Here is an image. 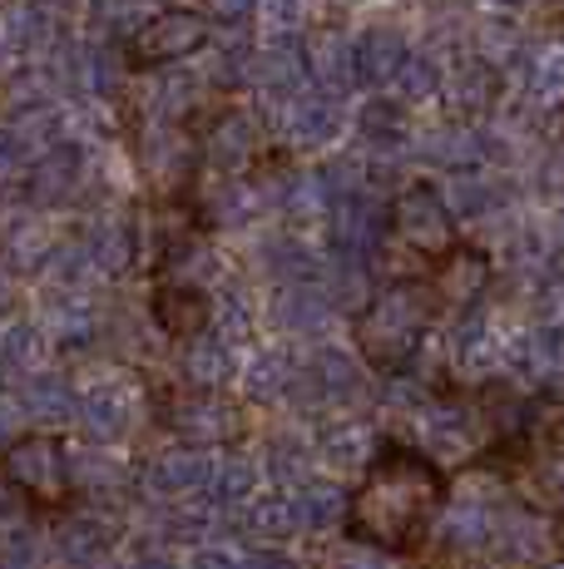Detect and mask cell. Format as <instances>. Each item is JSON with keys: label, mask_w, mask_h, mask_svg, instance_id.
I'll return each instance as SVG.
<instances>
[{"label": "cell", "mask_w": 564, "mask_h": 569, "mask_svg": "<svg viewBox=\"0 0 564 569\" xmlns=\"http://www.w3.org/2000/svg\"><path fill=\"white\" fill-rule=\"evenodd\" d=\"M193 104H199V80H189V74H159L154 90H149V114L164 119V124L183 119Z\"/></svg>", "instance_id": "obj_39"}, {"label": "cell", "mask_w": 564, "mask_h": 569, "mask_svg": "<svg viewBox=\"0 0 564 569\" xmlns=\"http://www.w3.org/2000/svg\"><path fill=\"white\" fill-rule=\"evenodd\" d=\"M312 80H318L322 94H346L356 84V46L338 30H322L312 40Z\"/></svg>", "instance_id": "obj_23"}, {"label": "cell", "mask_w": 564, "mask_h": 569, "mask_svg": "<svg viewBox=\"0 0 564 569\" xmlns=\"http://www.w3.org/2000/svg\"><path fill=\"white\" fill-rule=\"evenodd\" d=\"M40 352H46V337L30 322H10L6 327V367L10 371H40Z\"/></svg>", "instance_id": "obj_43"}, {"label": "cell", "mask_w": 564, "mask_h": 569, "mask_svg": "<svg viewBox=\"0 0 564 569\" xmlns=\"http://www.w3.org/2000/svg\"><path fill=\"white\" fill-rule=\"evenodd\" d=\"M199 154H203V144L183 139L173 124H164V119H159V124L139 139V163H144V173L154 183H169V189H173V183H189L193 179Z\"/></svg>", "instance_id": "obj_13"}, {"label": "cell", "mask_w": 564, "mask_h": 569, "mask_svg": "<svg viewBox=\"0 0 564 569\" xmlns=\"http://www.w3.org/2000/svg\"><path fill=\"white\" fill-rule=\"evenodd\" d=\"M356 139L372 154H406L411 149V114L396 100H366L356 109Z\"/></svg>", "instance_id": "obj_21"}, {"label": "cell", "mask_w": 564, "mask_h": 569, "mask_svg": "<svg viewBox=\"0 0 564 569\" xmlns=\"http://www.w3.org/2000/svg\"><path fill=\"white\" fill-rule=\"evenodd\" d=\"M258 154V124L253 114H243V109H219V114L209 119V129H203V163L219 173H243L248 163Z\"/></svg>", "instance_id": "obj_10"}, {"label": "cell", "mask_w": 564, "mask_h": 569, "mask_svg": "<svg viewBox=\"0 0 564 569\" xmlns=\"http://www.w3.org/2000/svg\"><path fill=\"white\" fill-rule=\"evenodd\" d=\"M80 179H84V149L60 139L56 149H46L36 163H30V179H26V193L36 208H60L80 193Z\"/></svg>", "instance_id": "obj_12"}, {"label": "cell", "mask_w": 564, "mask_h": 569, "mask_svg": "<svg viewBox=\"0 0 564 569\" xmlns=\"http://www.w3.org/2000/svg\"><path fill=\"white\" fill-rule=\"evenodd\" d=\"M525 94L535 104H545V109L564 104V46L535 50L525 60Z\"/></svg>", "instance_id": "obj_36"}, {"label": "cell", "mask_w": 564, "mask_h": 569, "mask_svg": "<svg viewBox=\"0 0 564 569\" xmlns=\"http://www.w3.org/2000/svg\"><path fill=\"white\" fill-rule=\"evenodd\" d=\"M183 367H189V381L199 391H219L233 381V342H228L223 332H203V337H193L189 342V357H183Z\"/></svg>", "instance_id": "obj_26"}, {"label": "cell", "mask_w": 564, "mask_h": 569, "mask_svg": "<svg viewBox=\"0 0 564 569\" xmlns=\"http://www.w3.org/2000/svg\"><path fill=\"white\" fill-rule=\"evenodd\" d=\"M6 569H40L36 545H30V535L20 530V525L6 535Z\"/></svg>", "instance_id": "obj_47"}, {"label": "cell", "mask_w": 564, "mask_h": 569, "mask_svg": "<svg viewBox=\"0 0 564 569\" xmlns=\"http://www.w3.org/2000/svg\"><path fill=\"white\" fill-rule=\"evenodd\" d=\"M203 208H209L213 223L233 228V223H253V218L268 208V199H263V189H253L248 179H223L219 189L209 193V203Z\"/></svg>", "instance_id": "obj_31"}, {"label": "cell", "mask_w": 564, "mask_h": 569, "mask_svg": "<svg viewBox=\"0 0 564 569\" xmlns=\"http://www.w3.org/2000/svg\"><path fill=\"white\" fill-rule=\"evenodd\" d=\"M318 456L328 470H372V431L366 426H332V431H322Z\"/></svg>", "instance_id": "obj_29"}, {"label": "cell", "mask_w": 564, "mask_h": 569, "mask_svg": "<svg viewBox=\"0 0 564 569\" xmlns=\"http://www.w3.org/2000/svg\"><path fill=\"white\" fill-rule=\"evenodd\" d=\"M451 208L455 218H495L505 208V189L495 179H485V173L465 169V173H451Z\"/></svg>", "instance_id": "obj_30"}, {"label": "cell", "mask_w": 564, "mask_h": 569, "mask_svg": "<svg viewBox=\"0 0 564 569\" xmlns=\"http://www.w3.org/2000/svg\"><path fill=\"white\" fill-rule=\"evenodd\" d=\"M243 565V555H228V550H199L193 555L189 569H238Z\"/></svg>", "instance_id": "obj_49"}, {"label": "cell", "mask_w": 564, "mask_h": 569, "mask_svg": "<svg viewBox=\"0 0 564 569\" xmlns=\"http://www.w3.org/2000/svg\"><path fill=\"white\" fill-rule=\"evenodd\" d=\"M356 84H366V90H396V80H401V70H406V60H411V46H406V36H401L396 26H366V30H356Z\"/></svg>", "instance_id": "obj_8"}, {"label": "cell", "mask_w": 564, "mask_h": 569, "mask_svg": "<svg viewBox=\"0 0 564 569\" xmlns=\"http://www.w3.org/2000/svg\"><path fill=\"white\" fill-rule=\"evenodd\" d=\"M298 391H312L318 407H352V401L366 391V377H362V367H356L352 352L322 347V352L308 362V371L298 377Z\"/></svg>", "instance_id": "obj_11"}, {"label": "cell", "mask_w": 564, "mask_h": 569, "mask_svg": "<svg viewBox=\"0 0 564 569\" xmlns=\"http://www.w3.org/2000/svg\"><path fill=\"white\" fill-rule=\"evenodd\" d=\"M253 486H258V470L253 461H243V456H233V461L219 466V480H213V490H219V500H253Z\"/></svg>", "instance_id": "obj_44"}, {"label": "cell", "mask_w": 564, "mask_h": 569, "mask_svg": "<svg viewBox=\"0 0 564 569\" xmlns=\"http://www.w3.org/2000/svg\"><path fill=\"white\" fill-rule=\"evenodd\" d=\"M485 282H491V262L481 253H471V248H451L436 268V292L446 302H455V308H471Z\"/></svg>", "instance_id": "obj_25"}, {"label": "cell", "mask_w": 564, "mask_h": 569, "mask_svg": "<svg viewBox=\"0 0 564 569\" xmlns=\"http://www.w3.org/2000/svg\"><path fill=\"white\" fill-rule=\"evenodd\" d=\"M56 545H60V555L70 565H90V560H100V555L110 550V530H104L94 516H70L60 525Z\"/></svg>", "instance_id": "obj_37"}, {"label": "cell", "mask_w": 564, "mask_h": 569, "mask_svg": "<svg viewBox=\"0 0 564 569\" xmlns=\"http://www.w3.org/2000/svg\"><path fill=\"white\" fill-rule=\"evenodd\" d=\"M56 40V16L40 0H10L6 6V54L16 70L26 64H40V54Z\"/></svg>", "instance_id": "obj_16"}, {"label": "cell", "mask_w": 564, "mask_h": 569, "mask_svg": "<svg viewBox=\"0 0 564 569\" xmlns=\"http://www.w3.org/2000/svg\"><path fill=\"white\" fill-rule=\"evenodd\" d=\"M332 308H338L332 292L318 288V282H282L278 298H273V322L282 332L308 337V332H318V327H328Z\"/></svg>", "instance_id": "obj_19"}, {"label": "cell", "mask_w": 564, "mask_h": 569, "mask_svg": "<svg viewBox=\"0 0 564 569\" xmlns=\"http://www.w3.org/2000/svg\"><path fill=\"white\" fill-rule=\"evenodd\" d=\"M560 228H564V218H560Z\"/></svg>", "instance_id": "obj_55"}, {"label": "cell", "mask_w": 564, "mask_h": 569, "mask_svg": "<svg viewBox=\"0 0 564 569\" xmlns=\"http://www.w3.org/2000/svg\"><path fill=\"white\" fill-rule=\"evenodd\" d=\"M248 530H253V535H268V540L302 530L298 500H292V496H268V500H258V506L248 510Z\"/></svg>", "instance_id": "obj_42"}, {"label": "cell", "mask_w": 564, "mask_h": 569, "mask_svg": "<svg viewBox=\"0 0 564 569\" xmlns=\"http://www.w3.org/2000/svg\"><path fill=\"white\" fill-rule=\"evenodd\" d=\"M451 352H455V362H461L465 371H491L495 362H501V342H495L491 322H485L481 312H471L461 327H455Z\"/></svg>", "instance_id": "obj_33"}, {"label": "cell", "mask_w": 564, "mask_h": 569, "mask_svg": "<svg viewBox=\"0 0 564 569\" xmlns=\"http://www.w3.org/2000/svg\"><path fill=\"white\" fill-rule=\"evenodd\" d=\"M540 189H545V193H564V144L550 149L545 163H540Z\"/></svg>", "instance_id": "obj_48"}, {"label": "cell", "mask_w": 564, "mask_h": 569, "mask_svg": "<svg viewBox=\"0 0 564 569\" xmlns=\"http://www.w3.org/2000/svg\"><path fill=\"white\" fill-rule=\"evenodd\" d=\"M134 569H173V565H169V560H139Z\"/></svg>", "instance_id": "obj_53"}, {"label": "cell", "mask_w": 564, "mask_h": 569, "mask_svg": "<svg viewBox=\"0 0 564 569\" xmlns=\"http://www.w3.org/2000/svg\"><path fill=\"white\" fill-rule=\"evenodd\" d=\"M495 540L510 545V555H520V560H535L550 540V525L540 516H530V510H515L505 525H495Z\"/></svg>", "instance_id": "obj_40"}, {"label": "cell", "mask_w": 564, "mask_h": 569, "mask_svg": "<svg viewBox=\"0 0 564 569\" xmlns=\"http://www.w3.org/2000/svg\"><path fill=\"white\" fill-rule=\"evenodd\" d=\"M80 421L94 441H119L134 426V391L119 381H94L80 397Z\"/></svg>", "instance_id": "obj_18"}, {"label": "cell", "mask_w": 564, "mask_h": 569, "mask_svg": "<svg viewBox=\"0 0 564 569\" xmlns=\"http://www.w3.org/2000/svg\"><path fill=\"white\" fill-rule=\"evenodd\" d=\"M436 282H396V288L376 292L372 302L356 317V347L372 367L396 371L401 362H411L426 337L431 317H436Z\"/></svg>", "instance_id": "obj_2"}, {"label": "cell", "mask_w": 564, "mask_h": 569, "mask_svg": "<svg viewBox=\"0 0 564 569\" xmlns=\"http://www.w3.org/2000/svg\"><path fill=\"white\" fill-rule=\"evenodd\" d=\"M421 154H426L431 163H441V169H451V173H465V169H475V163L491 154V144H485L481 129L451 124V129H436V134H426Z\"/></svg>", "instance_id": "obj_27"}, {"label": "cell", "mask_w": 564, "mask_h": 569, "mask_svg": "<svg viewBox=\"0 0 564 569\" xmlns=\"http://www.w3.org/2000/svg\"><path fill=\"white\" fill-rule=\"evenodd\" d=\"M263 20L278 30V36H292V30L308 20V0H263Z\"/></svg>", "instance_id": "obj_45"}, {"label": "cell", "mask_w": 564, "mask_h": 569, "mask_svg": "<svg viewBox=\"0 0 564 569\" xmlns=\"http://www.w3.org/2000/svg\"><path fill=\"white\" fill-rule=\"evenodd\" d=\"M475 421H481V416L465 407V401H431L426 407V436H431V446H436V456L455 461V456L471 451Z\"/></svg>", "instance_id": "obj_24"}, {"label": "cell", "mask_w": 564, "mask_h": 569, "mask_svg": "<svg viewBox=\"0 0 564 569\" xmlns=\"http://www.w3.org/2000/svg\"><path fill=\"white\" fill-rule=\"evenodd\" d=\"M154 317L169 337L193 342V337H203L213 308H209V298H203L199 282H169V288H159V298H154Z\"/></svg>", "instance_id": "obj_20"}, {"label": "cell", "mask_w": 564, "mask_h": 569, "mask_svg": "<svg viewBox=\"0 0 564 569\" xmlns=\"http://www.w3.org/2000/svg\"><path fill=\"white\" fill-rule=\"evenodd\" d=\"M84 248H90L94 272H104V278H119V272H129V262H134V233H129V223H119V218L94 223L90 233H84Z\"/></svg>", "instance_id": "obj_28"}, {"label": "cell", "mask_w": 564, "mask_h": 569, "mask_svg": "<svg viewBox=\"0 0 564 569\" xmlns=\"http://www.w3.org/2000/svg\"><path fill=\"white\" fill-rule=\"evenodd\" d=\"M332 569H382V560H372V545H362V550H346L332 560Z\"/></svg>", "instance_id": "obj_50"}, {"label": "cell", "mask_w": 564, "mask_h": 569, "mask_svg": "<svg viewBox=\"0 0 564 569\" xmlns=\"http://www.w3.org/2000/svg\"><path fill=\"white\" fill-rule=\"evenodd\" d=\"M392 228L406 248L426 258H446L455 248V208L446 193H436V183L416 179L396 193L392 203Z\"/></svg>", "instance_id": "obj_4"}, {"label": "cell", "mask_w": 564, "mask_h": 569, "mask_svg": "<svg viewBox=\"0 0 564 569\" xmlns=\"http://www.w3.org/2000/svg\"><path fill=\"white\" fill-rule=\"evenodd\" d=\"M258 6H263V0H203L209 20H219V26H243V20H253Z\"/></svg>", "instance_id": "obj_46"}, {"label": "cell", "mask_w": 564, "mask_h": 569, "mask_svg": "<svg viewBox=\"0 0 564 569\" xmlns=\"http://www.w3.org/2000/svg\"><path fill=\"white\" fill-rule=\"evenodd\" d=\"M164 421H169V431H179L189 446H199V441H223V436H233L238 416H233V407H223L213 391H183V397L169 401Z\"/></svg>", "instance_id": "obj_14"}, {"label": "cell", "mask_w": 564, "mask_h": 569, "mask_svg": "<svg viewBox=\"0 0 564 569\" xmlns=\"http://www.w3.org/2000/svg\"><path fill=\"white\" fill-rule=\"evenodd\" d=\"M530 0H485V10H495V16L501 20H510V16H520V10H525Z\"/></svg>", "instance_id": "obj_52"}, {"label": "cell", "mask_w": 564, "mask_h": 569, "mask_svg": "<svg viewBox=\"0 0 564 569\" xmlns=\"http://www.w3.org/2000/svg\"><path fill=\"white\" fill-rule=\"evenodd\" d=\"M253 80L273 104H292L302 94V84L312 80V50L302 46L298 36H273L258 50Z\"/></svg>", "instance_id": "obj_7"}, {"label": "cell", "mask_w": 564, "mask_h": 569, "mask_svg": "<svg viewBox=\"0 0 564 569\" xmlns=\"http://www.w3.org/2000/svg\"><path fill=\"white\" fill-rule=\"evenodd\" d=\"M298 377L302 371L288 362L282 352H263L253 367H248V397L253 401H278L288 391H298Z\"/></svg>", "instance_id": "obj_38"}, {"label": "cell", "mask_w": 564, "mask_h": 569, "mask_svg": "<svg viewBox=\"0 0 564 569\" xmlns=\"http://www.w3.org/2000/svg\"><path fill=\"white\" fill-rule=\"evenodd\" d=\"M292 500H298L302 530H332L338 520L352 516V496H342L332 480H312V486H302Z\"/></svg>", "instance_id": "obj_32"}, {"label": "cell", "mask_w": 564, "mask_h": 569, "mask_svg": "<svg viewBox=\"0 0 564 569\" xmlns=\"http://www.w3.org/2000/svg\"><path fill=\"white\" fill-rule=\"evenodd\" d=\"M26 411L36 426H60L70 416H80V397L70 391V381L56 371H30L26 391H10V421Z\"/></svg>", "instance_id": "obj_17"}, {"label": "cell", "mask_w": 564, "mask_h": 569, "mask_svg": "<svg viewBox=\"0 0 564 569\" xmlns=\"http://www.w3.org/2000/svg\"><path fill=\"white\" fill-rule=\"evenodd\" d=\"M203 40H209V20L199 10H159L129 36V60L144 70H173L189 54H199Z\"/></svg>", "instance_id": "obj_5"}, {"label": "cell", "mask_w": 564, "mask_h": 569, "mask_svg": "<svg viewBox=\"0 0 564 569\" xmlns=\"http://www.w3.org/2000/svg\"><path fill=\"white\" fill-rule=\"evenodd\" d=\"M441 500H446V476H441L436 461H426L416 451H382L362 476V486H356L346 525H352L356 545L411 555L436 530Z\"/></svg>", "instance_id": "obj_1"}, {"label": "cell", "mask_w": 564, "mask_h": 569, "mask_svg": "<svg viewBox=\"0 0 564 569\" xmlns=\"http://www.w3.org/2000/svg\"><path fill=\"white\" fill-rule=\"evenodd\" d=\"M238 569H298V565L282 560V555H273V550H258V555H243V565Z\"/></svg>", "instance_id": "obj_51"}, {"label": "cell", "mask_w": 564, "mask_h": 569, "mask_svg": "<svg viewBox=\"0 0 564 569\" xmlns=\"http://www.w3.org/2000/svg\"><path fill=\"white\" fill-rule=\"evenodd\" d=\"M545 569H564V560H555V565H545Z\"/></svg>", "instance_id": "obj_54"}, {"label": "cell", "mask_w": 564, "mask_h": 569, "mask_svg": "<svg viewBox=\"0 0 564 569\" xmlns=\"http://www.w3.org/2000/svg\"><path fill=\"white\" fill-rule=\"evenodd\" d=\"M288 114H282V134H288L292 149H308V154H318V149L338 144L342 139V104L338 94H298L292 104H282Z\"/></svg>", "instance_id": "obj_9"}, {"label": "cell", "mask_w": 564, "mask_h": 569, "mask_svg": "<svg viewBox=\"0 0 564 569\" xmlns=\"http://www.w3.org/2000/svg\"><path fill=\"white\" fill-rule=\"evenodd\" d=\"M396 94H401V104H431L436 94H446V64L431 50H411L406 70L396 80Z\"/></svg>", "instance_id": "obj_35"}, {"label": "cell", "mask_w": 564, "mask_h": 569, "mask_svg": "<svg viewBox=\"0 0 564 569\" xmlns=\"http://www.w3.org/2000/svg\"><path fill=\"white\" fill-rule=\"evenodd\" d=\"M213 480H219V461L203 446H173L149 466V486L159 496H199V490H213Z\"/></svg>", "instance_id": "obj_15"}, {"label": "cell", "mask_w": 564, "mask_h": 569, "mask_svg": "<svg viewBox=\"0 0 564 569\" xmlns=\"http://www.w3.org/2000/svg\"><path fill=\"white\" fill-rule=\"evenodd\" d=\"M6 476H10V490L30 496L36 506H60V500L70 496V486H74L70 461H64V441L60 436H50V431H36V436L10 441Z\"/></svg>", "instance_id": "obj_3"}, {"label": "cell", "mask_w": 564, "mask_h": 569, "mask_svg": "<svg viewBox=\"0 0 564 569\" xmlns=\"http://www.w3.org/2000/svg\"><path fill=\"white\" fill-rule=\"evenodd\" d=\"M501 94V70L481 54H465L461 64L446 74V100L455 104V114H485Z\"/></svg>", "instance_id": "obj_22"}, {"label": "cell", "mask_w": 564, "mask_h": 569, "mask_svg": "<svg viewBox=\"0 0 564 569\" xmlns=\"http://www.w3.org/2000/svg\"><path fill=\"white\" fill-rule=\"evenodd\" d=\"M485 540H495V520H491V510L475 506V500L451 506L446 516H441V545H451V550H481Z\"/></svg>", "instance_id": "obj_34"}, {"label": "cell", "mask_w": 564, "mask_h": 569, "mask_svg": "<svg viewBox=\"0 0 564 569\" xmlns=\"http://www.w3.org/2000/svg\"><path fill=\"white\" fill-rule=\"evenodd\" d=\"M263 258H268V268H273V278H282V282H318V258H312L298 238L268 243Z\"/></svg>", "instance_id": "obj_41"}, {"label": "cell", "mask_w": 564, "mask_h": 569, "mask_svg": "<svg viewBox=\"0 0 564 569\" xmlns=\"http://www.w3.org/2000/svg\"><path fill=\"white\" fill-rule=\"evenodd\" d=\"M386 228H392V208H382L366 189L342 193L338 208L328 213L332 253H338V262H356V268H366V262L382 253Z\"/></svg>", "instance_id": "obj_6"}]
</instances>
